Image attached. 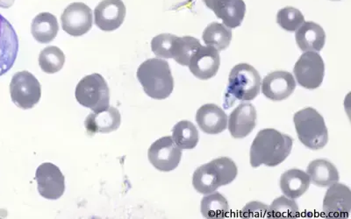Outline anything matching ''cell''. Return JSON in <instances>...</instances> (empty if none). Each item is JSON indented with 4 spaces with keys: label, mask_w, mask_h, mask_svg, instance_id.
<instances>
[{
    "label": "cell",
    "mask_w": 351,
    "mask_h": 219,
    "mask_svg": "<svg viewBox=\"0 0 351 219\" xmlns=\"http://www.w3.org/2000/svg\"><path fill=\"white\" fill-rule=\"evenodd\" d=\"M293 138L275 129L258 131L250 148V165L274 168L285 162L293 149Z\"/></svg>",
    "instance_id": "6da1fadb"
},
{
    "label": "cell",
    "mask_w": 351,
    "mask_h": 219,
    "mask_svg": "<svg viewBox=\"0 0 351 219\" xmlns=\"http://www.w3.org/2000/svg\"><path fill=\"white\" fill-rule=\"evenodd\" d=\"M137 78L144 92L153 99L169 98L174 89V79L170 65L159 58L143 62L137 70Z\"/></svg>",
    "instance_id": "7a4b0ae2"
},
{
    "label": "cell",
    "mask_w": 351,
    "mask_h": 219,
    "mask_svg": "<svg viewBox=\"0 0 351 219\" xmlns=\"http://www.w3.org/2000/svg\"><path fill=\"white\" fill-rule=\"evenodd\" d=\"M261 77L253 66L240 64L232 68L224 96V107L230 109L237 101H252L258 96Z\"/></svg>",
    "instance_id": "3957f363"
},
{
    "label": "cell",
    "mask_w": 351,
    "mask_h": 219,
    "mask_svg": "<svg viewBox=\"0 0 351 219\" xmlns=\"http://www.w3.org/2000/svg\"><path fill=\"white\" fill-rule=\"evenodd\" d=\"M237 166L233 159L219 157L200 166L194 171L193 185L197 192L208 195L219 187L228 185L236 179Z\"/></svg>",
    "instance_id": "277c9868"
},
{
    "label": "cell",
    "mask_w": 351,
    "mask_h": 219,
    "mask_svg": "<svg viewBox=\"0 0 351 219\" xmlns=\"http://www.w3.org/2000/svg\"><path fill=\"white\" fill-rule=\"evenodd\" d=\"M294 126L300 142L312 150L324 149L328 142L324 118L312 107L300 110L293 116Z\"/></svg>",
    "instance_id": "5b68a950"
},
{
    "label": "cell",
    "mask_w": 351,
    "mask_h": 219,
    "mask_svg": "<svg viewBox=\"0 0 351 219\" xmlns=\"http://www.w3.org/2000/svg\"><path fill=\"white\" fill-rule=\"evenodd\" d=\"M77 101L93 112L106 111L110 107V90L101 75L94 73L80 81L75 90Z\"/></svg>",
    "instance_id": "8992f818"
},
{
    "label": "cell",
    "mask_w": 351,
    "mask_h": 219,
    "mask_svg": "<svg viewBox=\"0 0 351 219\" xmlns=\"http://www.w3.org/2000/svg\"><path fill=\"white\" fill-rule=\"evenodd\" d=\"M10 94L12 101L19 108L32 109L42 98V86L32 73L20 71L12 78Z\"/></svg>",
    "instance_id": "52a82bcc"
},
{
    "label": "cell",
    "mask_w": 351,
    "mask_h": 219,
    "mask_svg": "<svg viewBox=\"0 0 351 219\" xmlns=\"http://www.w3.org/2000/svg\"><path fill=\"white\" fill-rule=\"evenodd\" d=\"M293 73L300 86L307 90L317 89L324 79V59L315 51L304 53L294 66Z\"/></svg>",
    "instance_id": "ba28073f"
},
{
    "label": "cell",
    "mask_w": 351,
    "mask_h": 219,
    "mask_svg": "<svg viewBox=\"0 0 351 219\" xmlns=\"http://www.w3.org/2000/svg\"><path fill=\"white\" fill-rule=\"evenodd\" d=\"M148 157L156 170L170 172L180 165L182 158V149L178 148L171 136L160 138L150 146Z\"/></svg>",
    "instance_id": "9c48e42d"
},
{
    "label": "cell",
    "mask_w": 351,
    "mask_h": 219,
    "mask_svg": "<svg viewBox=\"0 0 351 219\" xmlns=\"http://www.w3.org/2000/svg\"><path fill=\"white\" fill-rule=\"evenodd\" d=\"M62 27L71 36H82L92 29V9L82 2L71 3L61 15Z\"/></svg>",
    "instance_id": "30bf717a"
},
{
    "label": "cell",
    "mask_w": 351,
    "mask_h": 219,
    "mask_svg": "<svg viewBox=\"0 0 351 219\" xmlns=\"http://www.w3.org/2000/svg\"><path fill=\"white\" fill-rule=\"evenodd\" d=\"M37 189L43 198L58 200L65 192V178L60 168L50 162L40 165L36 174Z\"/></svg>",
    "instance_id": "8fae6325"
},
{
    "label": "cell",
    "mask_w": 351,
    "mask_h": 219,
    "mask_svg": "<svg viewBox=\"0 0 351 219\" xmlns=\"http://www.w3.org/2000/svg\"><path fill=\"white\" fill-rule=\"evenodd\" d=\"M324 214L328 218H348L351 211L350 188L335 183L329 186L324 200Z\"/></svg>",
    "instance_id": "7c38bea8"
},
{
    "label": "cell",
    "mask_w": 351,
    "mask_h": 219,
    "mask_svg": "<svg viewBox=\"0 0 351 219\" xmlns=\"http://www.w3.org/2000/svg\"><path fill=\"white\" fill-rule=\"evenodd\" d=\"M126 12L122 0H102L94 10V23L100 30L112 32L123 24Z\"/></svg>",
    "instance_id": "4fadbf2b"
},
{
    "label": "cell",
    "mask_w": 351,
    "mask_h": 219,
    "mask_svg": "<svg viewBox=\"0 0 351 219\" xmlns=\"http://www.w3.org/2000/svg\"><path fill=\"white\" fill-rule=\"evenodd\" d=\"M19 40L10 22L0 14V77L8 72L16 61Z\"/></svg>",
    "instance_id": "5bb4252c"
},
{
    "label": "cell",
    "mask_w": 351,
    "mask_h": 219,
    "mask_svg": "<svg viewBox=\"0 0 351 219\" xmlns=\"http://www.w3.org/2000/svg\"><path fill=\"white\" fill-rule=\"evenodd\" d=\"M221 65L219 51L214 47L202 46L197 50L188 65L194 77L200 80H208L218 73Z\"/></svg>",
    "instance_id": "9a60e30c"
},
{
    "label": "cell",
    "mask_w": 351,
    "mask_h": 219,
    "mask_svg": "<svg viewBox=\"0 0 351 219\" xmlns=\"http://www.w3.org/2000/svg\"><path fill=\"white\" fill-rule=\"evenodd\" d=\"M262 92L272 101H282L289 98L295 90V79L290 72L277 70L263 78Z\"/></svg>",
    "instance_id": "2e32d148"
},
{
    "label": "cell",
    "mask_w": 351,
    "mask_h": 219,
    "mask_svg": "<svg viewBox=\"0 0 351 219\" xmlns=\"http://www.w3.org/2000/svg\"><path fill=\"white\" fill-rule=\"evenodd\" d=\"M203 2L228 28L240 27L245 17L246 5L243 0H203Z\"/></svg>",
    "instance_id": "e0dca14e"
},
{
    "label": "cell",
    "mask_w": 351,
    "mask_h": 219,
    "mask_svg": "<svg viewBox=\"0 0 351 219\" xmlns=\"http://www.w3.org/2000/svg\"><path fill=\"white\" fill-rule=\"evenodd\" d=\"M228 120V130L234 139L249 136L256 125V110L250 103H243L231 112Z\"/></svg>",
    "instance_id": "ac0fdd59"
},
{
    "label": "cell",
    "mask_w": 351,
    "mask_h": 219,
    "mask_svg": "<svg viewBox=\"0 0 351 219\" xmlns=\"http://www.w3.org/2000/svg\"><path fill=\"white\" fill-rule=\"evenodd\" d=\"M196 121L200 130L206 134H219L227 129L228 116L218 105H204L197 111Z\"/></svg>",
    "instance_id": "d6986e66"
},
{
    "label": "cell",
    "mask_w": 351,
    "mask_h": 219,
    "mask_svg": "<svg viewBox=\"0 0 351 219\" xmlns=\"http://www.w3.org/2000/svg\"><path fill=\"white\" fill-rule=\"evenodd\" d=\"M121 116L118 109L109 107L106 111L93 112L87 116L84 127L89 136L96 133H109L119 129Z\"/></svg>",
    "instance_id": "ffe728a7"
},
{
    "label": "cell",
    "mask_w": 351,
    "mask_h": 219,
    "mask_svg": "<svg viewBox=\"0 0 351 219\" xmlns=\"http://www.w3.org/2000/svg\"><path fill=\"white\" fill-rule=\"evenodd\" d=\"M298 47L304 52L321 51L325 45L324 28L313 21L304 22L295 34Z\"/></svg>",
    "instance_id": "44dd1931"
},
{
    "label": "cell",
    "mask_w": 351,
    "mask_h": 219,
    "mask_svg": "<svg viewBox=\"0 0 351 219\" xmlns=\"http://www.w3.org/2000/svg\"><path fill=\"white\" fill-rule=\"evenodd\" d=\"M311 180L309 175L298 168L285 171L280 178V189L285 196L297 199L309 189Z\"/></svg>",
    "instance_id": "7402d4cb"
},
{
    "label": "cell",
    "mask_w": 351,
    "mask_h": 219,
    "mask_svg": "<svg viewBox=\"0 0 351 219\" xmlns=\"http://www.w3.org/2000/svg\"><path fill=\"white\" fill-rule=\"evenodd\" d=\"M306 174L315 185L329 187L340 179L337 167L328 159H318L313 161L306 168Z\"/></svg>",
    "instance_id": "603a6c76"
},
{
    "label": "cell",
    "mask_w": 351,
    "mask_h": 219,
    "mask_svg": "<svg viewBox=\"0 0 351 219\" xmlns=\"http://www.w3.org/2000/svg\"><path fill=\"white\" fill-rule=\"evenodd\" d=\"M59 24L58 18L49 12L36 15L31 25V34L37 42L47 44L53 42L58 36Z\"/></svg>",
    "instance_id": "cb8c5ba5"
},
{
    "label": "cell",
    "mask_w": 351,
    "mask_h": 219,
    "mask_svg": "<svg viewBox=\"0 0 351 219\" xmlns=\"http://www.w3.org/2000/svg\"><path fill=\"white\" fill-rule=\"evenodd\" d=\"M232 32L224 24L213 22L204 30L202 39L206 46L214 47L218 51H223L230 45Z\"/></svg>",
    "instance_id": "d4e9b609"
},
{
    "label": "cell",
    "mask_w": 351,
    "mask_h": 219,
    "mask_svg": "<svg viewBox=\"0 0 351 219\" xmlns=\"http://www.w3.org/2000/svg\"><path fill=\"white\" fill-rule=\"evenodd\" d=\"M202 214L208 219H221L227 217L230 205L228 200L221 193L213 192L204 196L202 200Z\"/></svg>",
    "instance_id": "484cf974"
},
{
    "label": "cell",
    "mask_w": 351,
    "mask_h": 219,
    "mask_svg": "<svg viewBox=\"0 0 351 219\" xmlns=\"http://www.w3.org/2000/svg\"><path fill=\"white\" fill-rule=\"evenodd\" d=\"M172 139L181 149H193L199 143V131L192 122L182 120L172 129Z\"/></svg>",
    "instance_id": "4316f807"
},
{
    "label": "cell",
    "mask_w": 351,
    "mask_h": 219,
    "mask_svg": "<svg viewBox=\"0 0 351 219\" xmlns=\"http://www.w3.org/2000/svg\"><path fill=\"white\" fill-rule=\"evenodd\" d=\"M199 40L192 36L178 37L172 45L171 55L178 64L188 66L194 53L202 47Z\"/></svg>",
    "instance_id": "83f0119b"
},
{
    "label": "cell",
    "mask_w": 351,
    "mask_h": 219,
    "mask_svg": "<svg viewBox=\"0 0 351 219\" xmlns=\"http://www.w3.org/2000/svg\"><path fill=\"white\" fill-rule=\"evenodd\" d=\"M65 64V55L58 47L49 46L44 49L39 55V65L47 74L60 71Z\"/></svg>",
    "instance_id": "f1b7e54d"
},
{
    "label": "cell",
    "mask_w": 351,
    "mask_h": 219,
    "mask_svg": "<svg viewBox=\"0 0 351 219\" xmlns=\"http://www.w3.org/2000/svg\"><path fill=\"white\" fill-rule=\"evenodd\" d=\"M299 216L297 203L287 196L278 197L269 208V218H297Z\"/></svg>",
    "instance_id": "f546056e"
},
{
    "label": "cell",
    "mask_w": 351,
    "mask_h": 219,
    "mask_svg": "<svg viewBox=\"0 0 351 219\" xmlns=\"http://www.w3.org/2000/svg\"><path fill=\"white\" fill-rule=\"evenodd\" d=\"M305 22L302 12L294 8H285L278 12L277 23L288 32H295Z\"/></svg>",
    "instance_id": "4dcf8cb0"
},
{
    "label": "cell",
    "mask_w": 351,
    "mask_h": 219,
    "mask_svg": "<svg viewBox=\"0 0 351 219\" xmlns=\"http://www.w3.org/2000/svg\"><path fill=\"white\" fill-rule=\"evenodd\" d=\"M177 36L171 34H162L154 37L152 40V49L159 58L171 59L172 45Z\"/></svg>",
    "instance_id": "1f68e13d"
},
{
    "label": "cell",
    "mask_w": 351,
    "mask_h": 219,
    "mask_svg": "<svg viewBox=\"0 0 351 219\" xmlns=\"http://www.w3.org/2000/svg\"><path fill=\"white\" fill-rule=\"evenodd\" d=\"M241 216L243 218H269V208L263 203L250 202L243 209Z\"/></svg>",
    "instance_id": "d6a6232c"
},
{
    "label": "cell",
    "mask_w": 351,
    "mask_h": 219,
    "mask_svg": "<svg viewBox=\"0 0 351 219\" xmlns=\"http://www.w3.org/2000/svg\"><path fill=\"white\" fill-rule=\"evenodd\" d=\"M15 0H0V8H9L14 5Z\"/></svg>",
    "instance_id": "836d02e7"
},
{
    "label": "cell",
    "mask_w": 351,
    "mask_h": 219,
    "mask_svg": "<svg viewBox=\"0 0 351 219\" xmlns=\"http://www.w3.org/2000/svg\"><path fill=\"white\" fill-rule=\"evenodd\" d=\"M334 1H337V0H334Z\"/></svg>",
    "instance_id": "e575fe53"
}]
</instances>
